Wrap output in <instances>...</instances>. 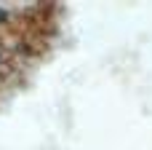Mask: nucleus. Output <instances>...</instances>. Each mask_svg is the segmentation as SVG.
Segmentation results:
<instances>
[{"instance_id": "f257e3e1", "label": "nucleus", "mask_w": 152, "mask_h": 150, "mask_svg": "<svg viewBox=\"0 0 152 150\" xmlns=\"http://www.w3.org/2000/svg\"><path fill=\"white\" fill-rule=\"evenodd\" d=\"M3 19H5V11H3V8H0V21H3Z\"/></svg>"}]
</instances>
